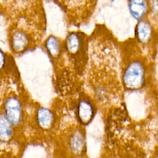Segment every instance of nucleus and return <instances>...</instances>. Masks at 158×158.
I'll list each match as a JSON object with an SVG mask.
<instances>
[{
	"instance_id": "1",
	"label": "nucleus",
	"mask_w": 158,
	"mask_h": 158,
	"mask_svg": "<svg viewBox=\"0 0 158 158\" xmlns=\"http://www.w3.org/2000/svg\"><path fill=\"white\" fill-rule=\"evenodd\" d=\"M86 150L85 127L78 122L69 125L59 134L56 143L59 158H81Z\"/></svg>"
},
{
	"instance_id": "2",
	"label": "nucleus",
	"mask_w": 158,
	"mask_h": 158,
	"mask_svg": "<svg viewBox=\"0 0 158 158\" xmlns=\"http://www.w3.org/2000/svg\"><path fill=\"white\" fill-rule=\"evenodd\" d=\"M63 52L57 65L67 60L77 67L86 66L88 59V35L80 30L70 31L63 39Z\"/></svg>"
},
{
	"instance_id": "3",
	"label": "nucleus",
	"mask_w": 158,
	"mask_h": 158,
	"mask_svg": "<svg viewBox=\"0 0 158 158\" xmlns=\"http://www.w3.org/2000/svg\"><path fill=\"white\" fill-rule=\"evenodd\" d=\"M66 16L67 23L79 27L91 17L98 0H54Z\"/></svg>"
},
{
	"instance_id": "4",
	"label": "nucleus",
	"mask_w": 158,
	"mask_h": 158,
	"mask_svg": "<svg viewBox=\"0 0 158 158\" xmlns=\"http://www.w3.org/2000/svg\"><path fill=\"white\" fill-rule=\"evenodd\" d=\"M146 67L142 59L135 57L130 59L123 69V85L129 90H138L142 88L146 82Z\"/></svg>"
},
{
	"instance_id": "5",
	"label": "nucleus",
	"mask_w": 158,
	"mask_h": 158,
	"mask_svg": "<svg viewBox=\"0 0 158 158\" xmlns=\"http://www.w3.org/2000/svg\"><path fill=\"white\" fill-rule=\"evenodd\" d=\"M14 128L19 127L24 119L22 102L16 94L10 93L3 100L1 111Z\"/></svg>"
},
{
	"instance_id": "6",
	"label": "nucleus",
	"mask_w": 158,
	"mask_h": 158,
	"mask_svg": "<svg viewBox=\"0 0 158 158\" xmlns=\"http://www.w3.org/2000/svg\"><path fill=\"white\" fill-rule=\"evenodd\" d=\"M96 104L94 100L86 94H81L76 106L77 122L83 127L88 125L93 120L96 113Z\"/></svg>"
},
{
	"instance_id": "7",
	"label": "nucleus",
	"mask_w": 158,
	"mask_h": 158,
	"mask_svg": "<svg viewBox=\"0 0 158 158\" xmlns=\"http://www.w3.org/2000/svg\"><path fill=\"white\" fill-rule=\"evenodd\" d=\"M153 27L149 20L143 19L138 20L135 30V41L139 46L146 47L153 42Z\"/></svg>"
},
{
	"instance_id": "8",
	"label": "nucleus",
	"mask_w": 158,
	"mask_h": 158,
	"mask_svg": "<svg viewBox=\"0 0 158 158\" xmlns=\"http://www.w3.org/2000/svg\"><path fill=\"white\" fill-rule=\"evenodd\" d=\"M34 121L36 127L41 131H50L56 123V116L49 108L38 107L34 114Z\"/></svg>"
},
{
	"instance_id": "9",
	"label": "nucleus",
	"mask_w": 158,
	"mask_h": 158,
	"mask_svg": "<svg viewBox=\"0 0 158 158\" xmlns=\"http://www.w3.org/2000/svg\"><path fill=\"white\" fill-rule=\"evenodd\" d=\"M43 46L52 61L56 64L63 52V39L54 35H49L43 41Z\"/></svg>"
},
{
	"instance_id": "10",
	"label": "nucleus",
	"mask_w": 158,
	"mask_h": 158,
	"mask_svg": "<svg viewBox=\"0 0 158 158\" xmlns=\"http://www.w3.org/2000/svg\"><path fill=\"white\" fill-rule=\"evenodd\" d=\"M128 9L134 19L139 20L149 14L148 0H128Z\"/></svg>"
},
{
	"instance_id": "11",
	"label": "nucleus",
	"mask_w": 158,
	"mask_h": 158,
	"mask_svg": "<svg viewBox=\"0 0 158 158\" xmlns=\"http://www.w3.org/2000/svg\"><path fill=\"white\" fill-rule=\"evenodd\" d=\"M14 128L0 112V143H7L12 140L14 135Z\"/></svg>"
},
{
	"instance_id": "12",
	"label": "nucleus",
	"mask_w": 158,
	"mask_h": 158,
	"mask_svg": "<svg viewBox=\"0 0 158 158\" xmlns=\"http://www.w3.org/2000/svg\"><path fill=\"white\" fill-rule=\"evenodd\" d=\"M10 56L5 52L0 47V72L3 70L6 67L7 64L10 61Z\"/></svg>"
},
{
	"instance_id": "13",
	"label": "nucleus",
	"mask_w": 158,
	"mask_h": 158,
	"mask_svg": "<svg viewBox=\"0 0 158 158\" xmlns=\"http://www.w3.org/2000/svg\"><path fill=\"white\" fill-rule=\"evenodd\" d=\"M149 12L154 17H158V0H148Z\"/></svg>"
},
{
	"instance_id": "14",
	"label": "nucleus",
	"mask_w": 158,
	"mask_h": 158,
	"mask_svg": "<svg viewBox=\"0 0 158 158\" xmlns=\"http://www.w3.org/2000/svg\"><path fill=\"white\" fill-rule=\"evenodd\" d=\"M157 158H158V151H157Z\"/></svg>"
},
{
	"instance_id": "15",
	"label": "nucleus",
	"mask_w": 158,
	"mask_h": 158,
	"mask_svg": "<svg viewBox=\"0 0 158 158\" xmlns=\"http://www.w3.org/2000/svg\"><path fill=\"white\" fill-rule=\"evenodd\" d=\"M110 1H114L115 0H110Z\"/></svg>"
}]
</instances>
